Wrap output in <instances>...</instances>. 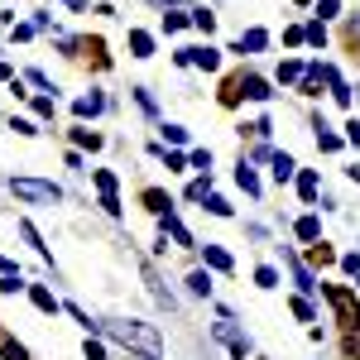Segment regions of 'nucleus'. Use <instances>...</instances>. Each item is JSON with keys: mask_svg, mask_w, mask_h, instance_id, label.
I'll list each match as a JSON object with an SVG mask.
<instances>
[{"mask_svg": "<svg viewBox=\"0 0 360 360\" xmlns=\"http://www.w3.org/2000/svg\"><path fill=\"white\" fill-rule=\"evenodd\" d=\"M96 327L111 336V341H120V346L139 351V356H159V351H164V336L154 332V327H144V322H120V317H106V322H96Z\"/></svg>", "mask_w": 360, "mask_h": 360, "instance_id": "nucleus-1", "label": "nucleus"}, {"mask_svg": "<svg viewBox=\"0 0 360 360\" xmlns=\"http://www.w3.org/2000/svg\"><path fill=\"white\" fill-rule=\"evenodd\" d=\"M322 293H327V303L336 307V322L346 327V332H356L360 327V303L351 288H341V283H322Z\"/></svg>", "mask_w": 360, "mask_h": 360, "instance_id": "nucleus-2", "label": "nucleus"}, {"mask_svg": "<svg viewBox=\"0 0 360 360\" xmlns=\"http://www.w3.org/2000/svg\"><path fill=\"white\" fill-rule=\"evenodd\" d=\"M10 193L25 197V202H63V188L39 183V178H10Z\"/></svg>", "mask_w": 360, "mask_h": 360, "instance_id": "nucleus-3", "label": "nucleus"}, {"mask_svg": "<svg viewBox=\"0 0 360 360\" xmlns=\"http://www.w3.org/2000/svg\"><path fill=\"white\" fill-rule=\"evenodd\" d=\"M91 183H96V193H101V207H106L111 217H120V197H115V173L96 168V173H91Z\"/></svg>", "mask_w": 360, "mask_h": 360, "instance_id": "nucleus-4", "label": "nucleus"}, {"mask_svg": "<svg viewBox=\"0 0 360 360\" xmlns=\"http://www.w3.org/2000/svg\"><path fill=\"white\" fill-rule=\"evenodd\" d=\"M212 336H217V341H226V346H231V356H236V360H245V356H250V341H245L240 332H236L231 322H217V327H212Z\"/></svg>", "mask_w": 360, "mask_h": 360, "instance_id": "nucleus-5", "label": "nucleus"}, {"mask_svg": "<svg viewBox=\"0 0 360 360\" xmlns=\"http://www.w3.org/2000/svg\"><path fill=\"white\" fill-rule=\"evenodd\" d=\"M178 63H193V68H207V72H212V68H221V53H217L212 44H207V49H183Z\"/></svg>", "mask_w": 360, "mask_h": 360, "instance_id": "nucleus-6", "label": "nucleus"}, {"mask_svg": "<svg viewBox=\"0 0 360 360\" xmlns=\"http://www.w3.org/2000/svg\"><path fill=\"white\" fill-rule=\"evenodd\" d=\"M264 44H269V34H264V29H245V34L236 39V53H259Z\"/></svg>", "mask_w": 360, "mask_h": 360, "instance_id": "nucleus-7", "label": "nucleus"}, {"mask_svg": "<svg viewBox=\"0 0 360 360\" xmlns=\"http://www.w3.org/2000/svg\"><path fill=\"white\" fill-rule=\"evenodd\" d=\"M159 226H164V236H173V240H178V245H193V236H188V226L178 221V217H173V212H164V217H159Z\"/></svg>", "mask_w": 360, "mask_h": 360, "instance_id": "nucleus-8", "label": "nucleus"}, {"mask_svg": "<svg viewBox=\"0 0 360 360\" xmlns=\"http://www.w3.org/2000/svg\"><path fill=\"white\" fill-rule=\"evenodd\" d=\"M288 269H293V283H298V288H303V293H317V288H322V283H317V278L307 274V264H303V259H293V255H288Z\"/></svg>", "mask_w": 360, "mask_h": 360, "instance_id": "nucleus-9", "label": "nucleus"}, {"mask_svg": "<svg viewBox=\"0 0 360 360\" xmlns=\"http://www.w3.org/2000/svg\"><path fill=\"white\" fill-rule=\"evenodd\" d=\"M327 82V63H312L303 72V96H317V86Z\"/></svg>", "mask_w": 360, "mask_h": 360, "instance_id": "nucleus-10", "label": "nucleus"}, {"mask_svg": "<svg viewBox=\"0 0 360 360\" xmlns=\"http://www.w3.org/2000/svg\"><path fill=\"white\" fill-rule=\"evenodd\" d=\"M269 164H274V178H278V183H288V178L298 173V164H293L288 154H269Z\"/></svg>", "mask_w": 360, "mask_h": 360, "instance_id": "nucleus-11", "label": "nucleus"}, {"mask_svg": "<svg viewBox=\"0 0 360 360\" xmlns=\"http://www.w3.org/2000/svg\"><path fill=\"white\" fill-rule=\"evenodd\" d=\"M144 207H149L154 217H164V212H173V202H168V197L159 193V188H149V193H144Z\"/></svg>", "mask_w": 360, "mask_h": 360, "instance_id": "nucleus-12", "label": "nucleus"}, {"mask_svg": "<svg viewBox=\"0 0 360 360\" xmlns=\"http://www.w3.org/2000/svg\"><path fill=\"white\" fill-rule=\"evenodd\" d=\"M207 264H212V269H221V274H226V269H236V259H231L221 245H207Z\"/></svg>", "mask_w": 360, "mask_h": 360, "instance_id": "nucleus-13", "label": "nucleus"}, {"mask_svg": "<svg viewBox=\"0 0 360 360\" xmlns=\"http://www.w3.org/2000/svg\"><path fill=\"white\" fill-rule=\"evenodd\" d=\"M130 49H135V58H149L154 53V39H149L144 29H135V34H130Z\"/></svg>", "mask_w": 360, "mask_h": 360, "instance_id": "nucleus-14", "label": "nucleus"}, {"mask_svg": "<svg viewBox=\"0 0 360 360\" xmlns=\"http://www.w3.org/2000/svg\"><path fill=\"white\" fill-rule=\"evenodd\" d=\"M101 111H106V96H96V91L77 101V115H101Z\"/></svg>", "mask_w": 360, "mask_h": 360, "instance_id": "nucleus-15", "label": "nucleus"}, {"mask_svg": "<svg viewBox=\"0 0 360 360\" xmlns=\"http://www.w3.org/2000/svg\"><path fill=\"white\" fill-rule=\"evenodd\" d=\"M236 183H240V188H245L250 197H259V178H255V168H250V164H240V173H236Z\"/></svg>", "mask_w": 360, "mask_h": 360, "instance_id": "nucleus-16", "label": "nucleus"}, {"mask_svg": "<svg viewBox=\"0 0 360 360\" xmlns=\"http://www.w3.org/2000/svg\"><path fill=\"white\" fill-rule=\"evenodd\" d=\"M188 288H193L197 298H207V293H212V278H207V269H197V274H188Z\"/></svg>", "mask_w": 360, "mask_h": 360, "instance_id": "nucleus-17", "label": "nucleus"}, {"mask_svg": "<svg viewBox=\"0 0 360 360\" xmlns=\"http://www.w3.org/2000/svg\"><path fill=\"white\" fill-rule=\"evenodd\" d=\"M298 193L303 202H317V173H298Z\"/></svg>", "mask_w": 360, "mask_h": 360, "instance_id": "nucleus-18", "label": "nucleus"}, {"mask_svg": "<svg viewBox=\"0 0 360 360\" xmlns=\"http://www.w3.org/2000/svg\"><path fill=\"white\" fill-rule=\"evenodd\" d=\"M298 236L317 245V236H322V221H317V217H303V221H298Z\"/></svg>", "mask_w": 360, "mask_h": 360, "instance_id": "nucleus-19", "label": "nucleus"}, {"mask_svg": "<svg viewBox=\"0 0 360 360\" xmlns=\"http://www.w3.org/2000/svg\"><path fill=\"white\" fill-rule=\"evenodd\" d=\"M34 307H44V312H58V298L49 293V288H39V283H34Z\"/></svg>", "mask_w": 360, "mask_h": 360, "instance_id": "nucleus-20", "label": "nucleus"}, {"mask_svg": "<svg viewBox=\"0 0 360 360\" xmlns=\"http://www.w3.org/2000/svg\"><path fill=\"white\" fill-rule=\"evenodd\" d=\"M207 188H212V173H207V178H197L193 188H188V202H207V197H212Z\"/></svg>", "mask_w": 360, "mask_h": 360, "instance_id": "nucleus-21", "label": "nucleus"}, {"mask_svg": "<svg viewBox=\"0 0 360 360\" xmlns=\"http://www.w3.org/2000/svg\"><path fill=\"white\" fill-rule=\"evenodd\" d=\"M20 236H25L29 245L39 250V255H44V259H49V245H44V240H39V231H34V226H29V221H20Z\"/></svg>", "mask_w": 360, "mask_h": 360, "instance_id": "nucleus-22", "label": "nucleus"}, {"mask_svg": "<svg viewBox=\"0 0 360 360\" xmlns=\"http://www.w3.org/2000/svg\"><path fill=\"white\" fill-rule=\"evenodd\" d=\"M255 283H259V288H274V283H278V269H274V264H264V269H255Z\"/></svg>", "mask_w": 360, "mask_h": 360, "instance_id": "nucleus-23", "label": "nucleus"}, {"mask_svg": "<svg viewBox=\"0 0 360 360\" xmlns=\"http://www.w3.org/2000/svg\"><path fill=\"white\" fill-rule=\"evenodd\" d=\"M303 63H283V68H278V77H283V82H303Z\"/></svg>", "mask_w": 360, "mask_h": 360, "instance_id": "nucleus-24", "label": "nucleus"}, {"mask_svg": "<svg viewBox=\"0 0 360 360\" xmlns=\"http://www.w3.org/2000/svg\"><path fill=\"white\" fill-rule=\"evenodd\" d=\"M303 34H307V44H317V49L327 44V29H322V20H312V25H307Z\"/></svg>", "mask_w": 360, "mask_h": 360, "instance_id": "nucleus-25", "label": "nucleus"}, {"mask_svg": "<svg viewBox=\"0 0 360 360\" xmlns=\"http://www.w3.org/2000/svg\"><path fill=\"white\" fill-rule=\"evenodd\" d=\"M188 20H193L197 29H207V34H212V25H217V15H212V10H193Z\"/></svg>", "mask_w": 360, "mask_h": 360, "instance_id": "nucleus-26", "label": "nucleus"}, {"mask_svg": "<svg viewBox=\"0 0 360 360\" xmlns=\"http://www.w3.org/2000/svg\"><path fill=\"white\" fill-rule=\"evenodd\" d=\"M183 25H193V20H188V15H178V10H168V15H164V29H168V34H173V29H183Z\"/></svg>", "mask_w": 360, "mask_h": 360, "instance_id": "nucleus-27", "label": "nucleus"}, {"mask_svg": "<svg viewBox=\"0 0 360 360\" xmlns=\"http://www.w3.org/2000/svg\"><path fill=\"white\" fill-rule=\"evenodd\" d=\"M317 144H322L327 154H332V149H341V139H336V135H327V125H317Z\"/></svg>", "mask_w": 360, "mask_h": 360, "instance_id": "nucleus-28", "label": "nucleus"}, {"mask_svg": "<svg viewBox=\"0 0 360 360\" xmlns=\"http://www.w3.org/2000/svg\"><path fill=\"white\" fill-rule=\"evenodd\" d=\"M164 139H168V144H183L188 130H183V125H164Z\"/></svg>", "mask_w": 360, "mask_h": 360, "instance_id": "nucleus-29", "label": "nucleus"}, {"mask_svg": "<svg viewBox=\"0 0 360 360\" xmlns=\"http://www.w3.org/2000/svg\"><path fill=\"white\" fill-rule=\"evenodd\" d=\"M77 144H91V149H101V135H91V130H72Z\"/></svg>", "mask_w": 360, "mask_h": 360, "instance_id": "nucleus-30", "label": "nucleus"}, {"mask_svg": "<svg viewBox=\"0 0 360 360\" xmlns=\"http://www.w3.org/2000/svg\"><path fill=\"white\" fill-rule=\"evenodd\" d=\"M346 360H360V336L346 332Z\"/></svg>", "mask_w": 360, "mask_h": 360, "instance_id": "nucleus-31", "label": "nucleus"}, {"mask_svg": "<svg viewBox=\"0 0 360 360\" xmlns=\"http://www.w3.org/2000/svg\"><path fill=\"white\" fill-rule=\"evenodd\" d=\"M207 212H212V217H231V207H226L221 197H207Z\"/></svg>", "mask_w": 360, "mask_h": 360, "instance_id": "nucleus-32", "label": "nucleus"}, {"mask_svg": "<svg viewBox=\"0 0 360 360\" xmlns=\"http://www.w3.org/2000/svg\"><path fill=\"white\" fill-rule=\"evenodd\" d=\"M5 360H29L25 346H15V341H5Z\"/></svg>", "mask_w": 360, "mask_h": 360, "instance_id": "nucleus-33", "label": "nucleus"}, {"mask_svg": "<svg viewBox=\"0 0 360 360\" xmlns=\"http://www.w3.org/2000/svg\"><path fill=\"white\" fill-rule=\"evenodd\" d=\"M293 312H298L303 322H312V303H307V298H293Z\"/></svg>", "mask_w": 360, "mask_h": 360, "instance_id": "nucleus-34", "label": "nucleus"}, {"mask_svg": "<svg viewBox=\"0 0 360 360\" xmlns=\"http://www.w3.org/2000/svg\"><path fill=\"white\" fill-rule=\"evenodd\" d=\"M317 15H322V20H332V15H341V5H336V0H322V5H317Z\"/></svg>", "mask_w": 360, "mask_h": 360, "instance_id": "nucleus-35", "label": "nucleus"}, {"mask_svg": "<svg viewBox=\"0 0 360 360\" xmlns=\"http://www.w3.org/2000/svg\"><path fill=\"white\" fill-rule=\"evenodd\" d=\"M193 168H202V173H207V168H212V154H207V149H197V154H193Z\"/></svg>", "mask_w": 360, "mask_h": 360, "instance_id": "nucleus-36", "label": "nucleus"}, {"mask_svg": "<svg viewBox=\"0 0 360 360\" xmlns=\"http://www.w3.org/2000/svg\"><path fill=\"white\" fill-rule=\"evenodd\" d=\"M86 360H106V351H101L96 341H86Z\"/></svg>", "mask_w": 360, "mask_h": 360, "instance_id": "nucleus-37", "label": "nucleus"}, {"mask_svg": "<svg viewBox=\"0 0 360 360\" xmlns=\"http://www.w3.org/2000/svg\"><path fill=\"white\" fill-rule=\"evenodd\" d=\"M346 139H351V144H360V120H351V125H346Z\"/></svg>", "mask_w": 360, "mask_h": 360, "instance_id": "nucleus-38", "label": "nucleus"}, {"mask_svg": "<svg viewBox=\"0 0 360 360\" xmlns=\"http://www.w3.org/2000/svg\"><path fill=\"white\" fill-rule=\"evenodd\" d=\"M0 274H20V269H15V259H5V255H0Z\"/></svg>", "mask_w": 360, "mask_h": 360, "instance_id": "nucleus-39", "label": "nucleus"}, {"mask_svg": "<svg viewBox=\"0 0 360 360\" xmlns=\"http://www.w3.org/2000/svg\"><path fill=\"white\" fill-rule=\"evenodd\" d=\"M63 5H72V10H82V5H86V0H63Z\"/></svg>", "mask_w": 360, "mask_h": 360, "instance_id": "nucleus-40", "label": "nucleus"}, {"mask_svg": "<svg viewBox=\"0 0 360 360\" xmlns=\"http://www.w3.org/2000/svg\"><path fill=\"white\" fill-rule=\"evenodd\" d=\"M351 178H356V183H360V168H351Z\"/></svg>", "mask_w": 360, "mask_h": 360, "instance_id": "nucleus-41", "label": "nucleus"}]
</instances>
